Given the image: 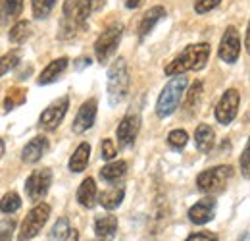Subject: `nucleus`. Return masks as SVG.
I'll return each instance as SVG.
<instances>
[{"instance_id":"1","label":"nucleus","mask_w":250,"mask_h":241,"mask_svg":"<svg viewBox=\"0 0 250 241\" xmlns=\"http://www.w3.org/2000/svg\"><path fill=\"white\" fill-rule=\"evenodd\" d=\"M104 6L102 0H65L60 24V39H73L87 25V20Z\"/></svg>"},{"instance_id":"2","label":"nucleus","mask_w":250,"mask_h":241,"mask_svg":"<svg viewBox=\"0 0 250 241\" xmlns=\"http://www.w3.org/2000/svg\"><path fill=\"white\" fill-rule=\"evenodd\" d=\"M208 58H210V45L208 43L188 45L179 56H175L166 66V75L173 77V75H181L185 72H198L206 66Z\"/></svg>"},{"instance_id":"3","label":"nucleus","mask_w":250,"mask_h":241,"mask_svg":"<svg viewBox=\"0 0 250 241\" xmlns=\"http://www.w3.org/2000/svg\"><path fill=\"white\" fill-rule=\"evenodd\" d=\"M131 85V75L125 58H118L108 70V102L110 106L122 104L129 93Z\"/></svg>"},{"instance_id":"4","label":"nucleus","mask_w":250,"mask_h":241,"mask_svg":"<svg viewBox=\"0 0 250 241\" xmlns=\"http://www.w3.org/2000/svg\"><path fill=\"white\" fill-rule=\"evenodd\" d=\"M187 83V77L181 73V75H173V79L162 89L156 102L158 118H167L177 110V106H179V102H181V98L185 95Z\"/></svg>"},{"instance_id":"5","label":"nucleus","mask_w":250,"mask_h":241,"mask_svg":"<svg viewBox=\"0 0 250 241\" xmlns=\"http://www.w3.org/2000/svg\"><path fill=\"white\" fill-rule=\"evenodd\" d=\"M231 176H233V168L229 164H221V166L208 168V170L200 172L198 178H196L198 191L200 193H206V195L221 193L227 187V181L231 180Z\"/></svg>"},{"instance_id":"6","label":"nucleus","mask_w":250,"mask_h":241,"mask_svg":"<svg viewBox=\"0 0 250 241\" xmlns=\"http://www.w3.org/2000/svg\"><path fill=\"white\" fill-rule=\"evenodd\" d=\"M122 35H124V25L122 24H114L98 35V39L94 43V56L100 64H106L116 54V50L120 47V41H122Z\"/></svg>"},{"instance_id":"7","label":"nucleus","mask_w":250,"mask_h":241,"mask_svg":"<svg viewBox=\"0 0 250 241\" xmlns=\"http://www.w3.org/2000/svg\"><path fill=\"white\" fill-rule=\"evenodd\" d=\"M48 216H50V207L46 203L35 205L31 211H29V214L25 216L23 224H21V230L18 234V241H29L33 238H37L39 232L48 222Z\"/></svg>"},{"instance_id":"8","label":"nucleus","mask_w":250,"mask_h":241,"mask_svg":"<svg viewBox=\"0 0 250 241\" xmlns=\"http://www.w3.org/2000/svg\"><path fill=\"white\" fill-rule=\"evenodd\" d=\"M52 185V172L48 168H42V170H35L31 172V176L25 180V195L29 201H41L48 189Z\"/></svg>"},{"instance_id":"9","label":"nucleus","mask_w":250,"mask_h":241,"mask_svg":"<svg viewBox=\"0 0 250 241\" xmlns=\"http://www.w3.org/2000/svg\"><path fill=\"white\" fill-rule=\"evenodd\" d=\"M239 104H241V95L237 89H227L223 93V96L219 98L218 106H216V120L223 125L231 123L237 118L239 112Z\"/></svg>"},{"instance_id":"10","label":"nucleus","mask_w":250,"mask_h":241,"mask_svg":"<svg viewBox=\"0 0 250 241\" xmlns=\"http://www.w3.org/2000/svg\"><path fill=\"white\" fill-rule=\"evenodd\" d=\"M219 58L227 64H235L241 56V35L237 27L229 25L223 37H221V43H219V50H218Z\"/></svg>"},{"instance_id":"11","label":"nucleus","mask_w":250,"mask_h":241,"mask_svg":"<svg viewBox=\"0 0 250 241\" xmlns=\"http://www.w3.org/2000/svg\"><path fill=\"white\" fill-rule=\"evenodd\" d=\"M67 108H69V96H62L58 100H54L48 108H44V112L41 114L39 118V127L46 129V131H52L56 129L60 123H62L63 116L67 114Z\"/></svg>"},{"instance_id":"12","label":"nucleus","mask_w":250,"mask_h":241,"mask_svg":"<svg viewBox=\"0 0 250 241\" xmlns=\"http://www.w3.org/2000/svg\"><path fill=\"white\" fill-rule=\"evenodd\" d=\"M139 129H141V116L137 112H127L116 129L118 141L122 145H131L135 141V137L139 135Z\"/></svg>"},{"instance_id":"13","label":"nucleus","mask_w":250,"mask_h":241,"mask_svg":"<svg viewBox=\"0 0 250 241\" xmlns=\"http://www.w3.org/2000/svg\"><path fill=\"white\" fill-rule=\"evenodd\" d=\"M96 110H98V102L96 98H89L81 104L75 120H73V133H85L87 129L93 127L94 120H96Z\"/></svg>"},{"instance_id":"14","label":"nucleus","mask_w":250,"mask_h":241,"mask_svg":"<svg viewBox=\"0 0 250 241\" xmlns=\"http://www.w3.org/2000/svg\"><path fill=\"white\" fill-rule=\"evenodd\" d=\"M214 216H216V201H214L212 197L202 199V201L194 203V205L188 209V220L194 222V224H198V226L210 222Z\"/></svg>"},{"instance_id":"15","label":"nucleus","mask_w":250,"mask_h":241,"mask_svg":"<svg viewBox=\"0 0 250 241\" xmlns=\"http://www.w3.org/2000/svg\"><path fill=\"white\" fill-rule=\"evenodd\" d=\"M46 151H48V139L46 137H33L21 151V160L25 164H35L46 154Z\"/></svg>"},{"instance_id":"16","label":"nucleus","mask_w":250,"mask_h":241,"mask_svg":"<svg viewBox=\"0 0 250 241\" xmlns=\"http://www.w3.org/2000/svg\"><path fill=\"white\" fill-rule=\"evenodd\" d=\"M67 64L69 60L62 56V58H56V60H52L42 72H41V75H39V79H37V83L39 85H48V83H54L56 79H60L62 77V73L67 70Z\"/></svg>"},{"instance_id":"17","label":"nucleus","mask_w":250,"mask_h":241,"mask_svg":"<svg viewBox=\"0 0 250 241\" xmlns=\"http://www.w3.org/2000/svg\"><path fill=\"white\" fill-rule=\"evenodd\" d=\"M118 232V218L108 214V216H98L96 222H94V234L98 236V240L102 241H110L114 240Z\"/></svg>"},{"instance_id":"18","label":"nucleus","mask_w":250,"mask_h":241,"mask_svg":"<svg viewBox=\"0 0 250 241\" xmlns=\"http://www.w3.org/2000/svg\"><path fill=\"white\" fill-rule=\"evenodd\" d=\"M166 18V8L164 6H152L145 16H143V20H141V24H139V37L141 39H145L150 31L154 29V25H156L160 20H164Z\"/></svg>"},{"instance_id":"19","label":"nucleus","mask_w":250,"mask_h":241,"mask_svg":"<svg viewBox=\"0 0 250 241\" xmlns=\"http://www.w3.org/2000/svg\"><path fill=\"white\" fill-rule=\"evenodd\" d=\"M23 0H0V25H10L21 16Z\"/></svg>"},{"instance_id":"20","label":"nucleus","mask_w":250,"mask_h":241,"mask_svg":"<svg viewBox=\"0 0 250 241\" xmlns=\"http://www.w3.org/2000/svg\"><path fill=\"white\" fill-rule=\"evenodd\" d=\"M216 143V133L208 123H200L194 131V145L200 152H210Z\"/></svg>"},{"instance_id":"21","label":"nucleus","mask_w":250,"mask_h":241,"mask_svg":"<svg viewBox=\"0 0 250 241\" xmlns=\"http://www.w3.org/2000/svg\"><path fill=\"white\" fill-rule=\"evenodd\" d=\"M96 197H98V191H96V183L93 178H87V180L81 181L79 189H77V201L81 207L85 209H93L96 205Z\"/></svg>"},{"instance_id":"22","label":"nucleus","mask_w":250,"mask_h":241,"mask_svg":"<svg viewBox=\"0 0 250 241\" xmlns=\"http://www.w3.org/2000/svg\"><path fill=\"white\" fill-rule=\"evenodd\" d=\"M124 197H125L124 187H122V185H114V187L102 191L100 197H96V199H98V203H100L106 211H114V209H118V207L124 203Z\"/></svg>"},{"instance_id":"23","label":"nucleus","mask_w":250,"mask_h":241,"mask_svg":"<svg viewBox=\"0 0 250 241\" xmlns=\"http://www.w3.org/2000/svg\"><path fill=\"white\" fill-rule=\"evenodd\" d=\"M89 158H91V145L89 143H81L75 152L71 154V158H69V170L71 172H75V174H79V172H83L85 168H87V164H89Z\"/></svg>"},{"instance_id":"24","label":"nucleus","mask_w":250,"mask_h":241,"mask_svg":"<svg viewBox=\"0 0 250 241\" xmlns=\"http://www.w3.org/2000/svg\"><path fill=\"white\" fill-rule=\"evenodd\" d=\"M127 172V162L125 160H116V162H110L106 164L102 170H100V178L108 183H116L118 180H122Z\"/></svg>"},{"instance_id":"25","label":"nucleus","mask_w":250,"mask_h":241,"mask_svg":"<svg viewBox=\"0 0 250 241\" xmlns=\"http://www.w3.org/2000/svg\"><path fill=\"white\" fill-rule=\"evenodd\" d=\"M29 37H31V24L25 22V20L16 22L14 27L8 33V39H10V43H14V45H21V43H25Z\"/></svg>"},{"instance_id":"26","label":"nucleus","mask_w":250,"mask_h":241,"mask_svg":"<svg viewBox=\"0 0 250 241\" xmlns=\"http://www.w3.org/2000/svg\"><path fill=\"white\" fill-rule=\"evenodd\" d=\"M25 93H27V91L21 89V87H14V89L8 91V95H6V98H4V110L10 112V110L21 106V104L25 102Z\"/></svg>"},{"instance_id":"27","label":"nucleus","mask_w":250,"mask_h":241,"mask_svg":"<svg viewBox=\"0 0 250 241\" xmlns=\"http://www.w3.org/2000/svg\"><path fill=\"white\" fill-rule=\"evenodd\" d=\"M20 207H21V199L16 191H10L0 199V212L4 214H14L20 211Z\"/></svg>"},{"instance_id":"28","label":"nucleus","mask_w":250,"mask_h":241,"mask_svg":"<svg viewBox=\"0 0 250 241\" xmlns=\"http://www.w3.org/2000/svg\"><path fill=\"white\" fill-rule=\"evenodd\" d=\"M69 230H71V226H69V220H67V218L56 220V224H54L52 230H50L48 241H65L67 234H69Z\"/></svg>"},{"instance_id":"29","label":"nucleus","mask_w":250,"mask_h":241,"mask_svg":"<svg viewBox=\"0 0 250 241\" xmlns=\"http://www.w3.org/2000/svg\"><path fill=\"white\" fill-rule=\"evenodd\" d=\"M54 4H56V0H31L33 16H35L37 20H44V18L52 12Z\"/></svg>"},{"instance_id":"30","label":"nucleus","mask_w":250,"mask_h":241,"mask_svg":"<svg viewBox=\"0 0 250 241\" xmlns=\"http://www.w3.org/2000/svg\"><path fill=\"white\" fill-rule=\"evenodd\" d=\"M187 143H188V135L185 129H173V131L167 135V145H169L173 151L185 149Z\"/></svg>"},{"instance_id":"31","label":"nucleus","mask_w":250,"mask_h":241,"mask_svg":"<svg viewBox=\"0 0 250 241\" xmlns=\"http://www.w3.org/2000/svg\"><path fill=\"white\" fill-rule=\"evenodd\" d=\"M20 58H21V50H10L8 54H4V56L0 58V77L6 75L12 68H16Z\"/></svg>"},{"instance_id":"32","label":"nucleus","mask_w":250,"mask_h":241,"mask_svg":"<svg viewBox=\"0 0 250 241\" xmlns=\"http://www.w3.org/2000/svg\"><path fill=\"white\" fill-rule=\"evenodd\" d=\"M202 81H196L190 91H188V96H187V110L188 112H192V110H196L198 108V102H200V96H202Z\"/></svg>"},{"instance_id":"33","label":"nucleus","mask_w":250,"mask_h":241,"mask_svg":"<svg viewBox=\"0 0 250 241\" xmlns=\"http://www.w3.org/2000/svg\"><path fill=\"white\" fill-rule=\"evenodd\" d=\"M116 154H118V149H116L114 139H104L102 145H100V158H104V160H112Z\"/></svg>"},{"instance_id":"34","label":"nucleus","mask_w":250,"mask_h":241,"mask_svg":"<svg viewBox=\"0 0 250 241\" xmlns=\"http://www.w3.org/2000/svg\"><path fill=\"white\" fill-rule=\"evenodd\" d=\"M219 2H221V0H196V2H194V10H196L198 14H206V12L214 10V8H218Z\"/></svg>"},{"instance_id":"35","label":"nucleus","mask_w":250,"mask_h":241,"mask_svg":"<svg viewBox=\"0 0 250 241\" xmlns=\"http://www.w3.org/2000/svg\"><path fill=\"white\" fill-rule=\"evenodd\" d=\"M241 170H243L245 180H249V176H250V149H249V145L245 147V151H243V154H241Z\"/></svg>"},{"instance_id":"36","label":"nucleus","mask_w":250,"mask_h":241,"mask_svg":"<svg viewBox=\"0 0 250 241\" xmlns=\"http://www.w3.org/2000/svg\"><path fill=\"white\" fill-rule=\"evenodd\" d=\"M12 232H14V222L6 220L0 224V241H12Z\"/></svg>"},{"instance_id":"37","label":"nucleus","mask_w":250,"mask_h":241,"mask_svg":"<svg viewBox=\"0 0 250 241\" xmlns=\"http://www.w3.org/2000/svg\"><path fill=\"white\" fill-rule=\"evenodd\" d=\"M185 241H218V236L212 232H194Z\"/></svg>"},{"instance_id":"38","label":"nucleus","mask_w":250,"mask_h":241,"mask_svg":"<svg viewBox=\"0 0 250 241\" xmlns=\"http://www.w3.org/2000/svg\"><path fill=\"white\" fill-rule=\"evenodd\" d=\"M143 2H145V0H125V6H127L129 10H135V8H139Z\"/></svg>"},{"instance_id":"39","label":"nucleus","mask_w":250,"mask_h":241,"mask_svg":"<svg viewBox=\"0 0 250 241\" xmlns=\"http://www.w3.org/2000/svg\"><path fill=\"white\" fill-rule=\"evenodd\" d=\"M65 241H79V234H77V230H69V234H67V238H65Z\"/></svg>"},{"instance_id":"40","label":"nucleus","mask_w":250,"mask_h":241,"mask_svg":"<svg viewBox=\"0 0 250 241\" xmlns=\"http://www.w3.org/2000/svg\"><path fill=\"white\" fill-rule=\"evenodd\" d=\"M4 149H6V147H4V141L0 139V158H2V154H4Z\"/></svg>"},{"instance_id":"41","label":"nucleus","mask_w":250,"mask_h":241,"mask_svg":"<svg viewBox=\"0 0 250 241\" xmlns=\"http://www.w3.org/2000/svg\"><path fill=\"white\" fill-rule=\"evenodd\" d=\"M241 241V240H239ZM243 241H249V232H245V234H243Z\"/></svg>"},{"instance_id":"42","label":"nucleus","mask_w":250,"mask_h":241,"mask_svg":"<svg viewBox=\"0 0 250 241\" xmlns=\"http://www.w3.org/2000/svg\"><path fill=\"white\" fill-rule=\"evenodd\" d=\"M93 241H102V240H93Z\"/></svg>"}]
</instances>
